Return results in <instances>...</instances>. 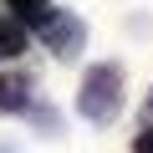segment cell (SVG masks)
<instances>
[{
	"label": "cell",
	"mask_w": 153,
	"mask_h": 153,
	"mask_svg": "<svg viewBox=\"0 0 153 153\" xmlns=\"http://www.w3.org/2000/svg\"><path fill=\"white\" fill-rule=\"evenodd\" d=\"M26 107H31V76L0 71V112H26Z\"/></svg>",
	"instance_id": "3957f363"
},
{
	"label": "cell",
	"mask_w": 153,
	"mask_h": 153,
	"mask_svg": "<svg viewBox=\"0 0 153 153\" xmlns=\"http://www.w3.org/2000/svg\"><path fill=\"white\" fill-rule=\"evenodd\" d=\"M26 51V26L16 16H0V61H16Z\"/></svg>",
	"instance_id": "277c9868"
},
{
	"label": "cell",
	"mask_w": 153,
	"mask_h": 153,
	"mask_svg": "<svg viewBox=\"0 0 153 153\" xmlns=\"http://www.w3.org/2000/svg\"><path fill=\"white\" fill-rule=\"evenodd\" d=\"M5 5H10V16H16L21 26H41L46 10H51V0H5Z\"/></svg>",
	"instance_id": "5b68a950"
},
{
	"label": "cell",
	"mask_w": 153,
	"mask_h": 153,
	"mask_svg": "<svg viewBox=\"0 0 153 153\" xmlns=\"http://www.w3.org/2000/svg\"><path fill=\"white\" fill-rule=\"evenodd\" d=\"M133 153H153V123H143V133L133 138Z\"/></svg>",
	"instance_id": "8992f818"
},
{
	"label": "cell",
	"mask_w": 153,
	"mask_h": 153,
	"mask_svg": "<svg viewBox=\"0 0 153 153\" xmlns=\"http://www.w3.org/2000/svg\"><path fill=\"white\" fill-rule=\"evenodd\" d=\"M76 112H82L92 128L117 123V112H123V66H117V61L87 66L82 87H76Z\"/></svg>",
	"instance_id": "6da1fadb"
},
{
	"label": "cell",
	"mask_w": 153,
	"mask_h": 153,
	"mask_svg": "<svg viewBox=\"0 0 153 153\" xmlns=\"http://www.w3.org/2000/svg\"><path fill=\"white\" fill-rule=\"evenodd\" d=\"M143 117H148V123H153V92H148V102H143Z\"/></svg>",
	"instance_id": "52a82bcc"
},
{
	"label": "cell",
	"mask_w": 153,
	"mask_h": 153,
	"mask_svg": "<svg viewBox=\"0 0 153 153\" xmlns=\"http://www.w3.org/2000/svg\"><path fill=\"white\" fill-rule=\"evenodd\" d=\"M41 41H46L51 56L76 61V56H82V46H87V26H82V16H71V10H46V21H41Z\"/></svg>",
	"instance_id": "7a4b0ae2"
}]
</instances>
